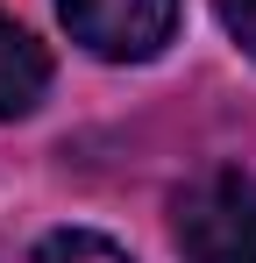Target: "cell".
I'll use <instances>...</instances> for the list:
<instances>
[{"instance_id":"cell-2","label":"cell","mask_w":256,"mask_h":263,"mask_svg":"<svg viewBox=\"0 0 256 263\" xmlns=\"http://www.w3.org/2000/svg\"><path fill=\"white\" fill-rule=\"evenodd\" d=\"M64 29L107 64H142L171 43L178 29V0H57Z\"/></svg>"},{"instance_id":"cell-3","label":"cell","mask_w":256,"mask_h":263,"mask_svg":"<svg viewBox=\"0 0 256 263\" xmlns=\"http://www.w3.org/2000/svg\"><path fill=\"white\" fill-rule=\"evenodd\" d=\"M50 86V57L43 43L22 29V22H7L0 14V121H14V114H29Z\"/></svg>"},{"instance_id":"cell-5","label":"cell","mask_w":256,"mask_h":263,"mask_svg":"<svg viewBox=\"0 0 256 263\" xmlns=\"http://www.w3.org/2000/svg\"><path fill=\"white\" fill-rule=\"evenodd\" d=\"M221 7V22H228V36L242 50H256V0H213Z\"/></svg>"},{"instance_id":"cell-1","label":"cell","mask_w":256,"mask_h":263,"mask_svg":"<svg viewBox=\"0 0 256 263\" xmlns=\"http://www.w3.org/2000/svg\"><path fill=\"white\" fill-rule=\"evenodd\" d=\"M171 235L185 263H256V178L235 164L199 171L171 199Z\"/></svg>"},{"instance_id":"cell-4","label":"cell","mask_w":256,"mask_h":263,"mask_svg":"<svg viewBox=\"0 0 256 263\" xmlns=\"http://www.w3.org/2000/svg\"><path fill=\"white\" fill-rule=\"evenodd\" d=\"M29 263H128V249L107 242V235H93V228H57V235L36 242Z\"/></svg>"}]
</instances>
